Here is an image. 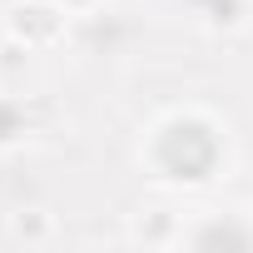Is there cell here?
I'll list each match as a JSON object with an SVG mask.
<instances>
[{"instance_id": "6da1fadb", "label": "cell", "mask_w": 253, "mask_h": 253, "mask_svg": "<svg viewBox=\"0 0 253 253\" xmlns=\"http://www.w3.org/2000/svg\"><path fill=\"white\" fill-rule=\"evenodd\" d=\"M139 164L164 189H204L228 164V124H218L209 109H169L149 124L139 144Z\"/></svg>"}, {"instance_id": "7a4b0ae2", "label": "cell", "mask_w": 253, "mask_h": 253, "mask_svg": "<svg viewBox=\"0 0 253 253\" xmlns=\"http://www.w3.org/2000/svg\"><path fill=\"white\" fill-rule=\"evenodd\" d=\"M179 243H223V248H253V223H248V213H238V209H228L223 213V223H213V228H179Z\"/></svg>"}, {"instance_id": "3957f363", "label": "cell", "mask_w": 253, "mask_h": 253, "mask_svg": "<svg viewBox=\"0 0 253 253\" xmlns=\"http://www.w3.org/2000/svg\"><path fill=\"white\" fill-rule=\"evenodd\" d=\"M25 124H30V114L20 109V99H5V94H0V144H15V139L25 134Z\"/></svg>"}]
</instances>
